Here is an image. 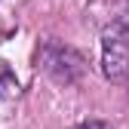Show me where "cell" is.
I'll list each match as a JSON object with an SVG mask.
<instances>
[{
	"mask_svg": "<svg viewBox=\"0 0 129 129\" xmlns=\"http://www.w3.org/2000/svg\"><path fill=\"white\" fill-rule=\"evenodd\" d=\"M77 129H111V123H105V120H83Z\"/></svg>",
	"mask_w": 129,
	"mask_h": 129,
	"instance_id": "obj_4",
	"label": "cell"
},
{
	"mask_svg": "<svg viewBox=\"0 0 129 129\" xmlns=\"http://www.w3.org/2000/svg\"><path fill=\"white\" fill-rule=\"evenodd\" d=\"M102 74L111 83H123L129 77V34L117 22L105 25L102 34Z\"/></svg>",
	"mask_w": 129,
	"mask_h": 129,
	"instance_id": "obj_2",
	"label": "cell"
},
{
	"mask_svg": "<svg viewBox=\"0 0 129 129\" xmlns=\"http://www.w3.org/2000/svg\"><path fill=\"white\" fill-rule=\"evenodd\" d=\"M114 22L129 34V0H123V9H114Z\"/></svg>",
	"mask_w": 129,
	"mask_h": 129,
	"instance_id": "obj_3",
	"label": "cell"
},
{
	"mask_svg": "<svg viewBox=\"0 0 129 129\" xmlns=\"http://www.w3.org/2000/svg\"><path fill=\"white\" fill-rule=\"evenodd\" d=\"M37 68L43 74H49L55 83L71 86V83H77V80L83 77L86 61H83V55L77 49H71V46H64L58 40H46L37 49Z\"/></svg>",
	"mask_w": 129,
	"mask_h": 129,
	"instance_id": "obj_1",
	"label": "cell"
}]
</instances>
